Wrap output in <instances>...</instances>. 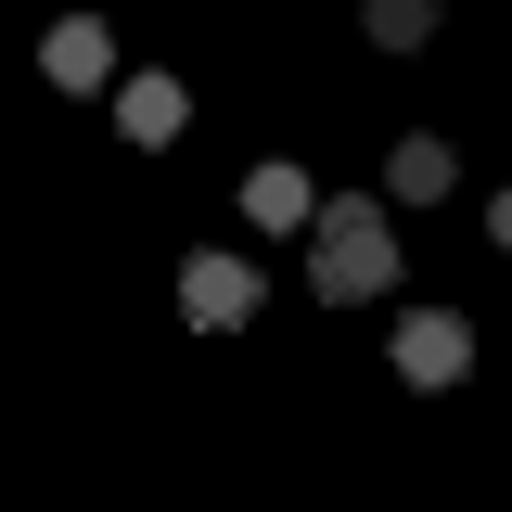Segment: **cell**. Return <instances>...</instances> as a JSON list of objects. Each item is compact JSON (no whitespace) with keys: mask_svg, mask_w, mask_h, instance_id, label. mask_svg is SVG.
<instances>
[{"mask_svg":"<svg viewBox=\"0 0 512 512\" xmlns=\"http://www.w3.org/2000/svg\"><path fill=\"white\" fill-rule=\"evenodd\" d=\"M397 282V218H384L372 192H333L308 218V295H333V308H359V295H384Z\"/></svg>","mask_w":512,"mask_h":512,"instance_id":"cell-1","label":"cell"},{"mask_svg":"<svg viewBox=\"0 0 512 512\" xmlns=\"http://www.w3.org/2000/svg\"><path fill=\"white\" fill-rule=\"evenodd\" d=\"M180 320H192V333L256 320V256H192V269H180Z\"/></svg>","mask_w":512,"mask_h":512,"instance_id":"cell-2","label":"cell"},{"mask_svg":"<svg viewBox=\"0 0 512 512\" xmlns=\"http://www.w3.org/2000/svg\"><path fill=\"white\" fill-rule=\"evenodd\" d=\"M397 372H410V384H461V372H474V333H461L448 308H410V320H397Z\"/></svg>","mask_w":512,"mask_h":512,"instance_id":"cell-3","label":"cell"},{"mask_svg":"<svg viewBox=\"0 0 512 512\" xmlns=\"http://www.w3.org/2000/svg\"><path fill=\"white\" fill-rule=\"evenodd\" d=\"M39 64H52V90H103V77H116V39H103V13H64L52 39H39Z\"/></svg>","mask_w":512,"mask_h":512,"instance_id":"cell-4","label":"cell"},{"mask_svg":"<svg viewBox=\"0 0 512 512\" xmlns=\"http://www.w3.org/2000/svg\"><path fill=\"white\" fill-rule=\"evenodd\" d=\"M244 218H256V231H308V218H320L308 167H282V154H256V167H244Z\"/></svg>","mask_w":512,"mask_h":512,"instance_id":"cell-5","label":"cell"},{"mask_svg":"<svg viewBox=\"0 0 512 512\" xmlns=\"http://www.w3.org/2000/svg\"><path fill=\"white\" fill-rule=\"evenodd\" d=\"M448 180H461V154H448L436 128H410V141H397V154H384V192H397V205H436Z\"/></svg>","mask_w":512,"mask_h":512,"instance_id":"cell-6","label":"cell"},{"mask_svg":"<svg viewBox=\"0 0 512 512\" xmlns=\"http://www.w3.org/2000/svg\"><path fill=\"white\" fill-rule=\"evenodd\" d=\"M180 116H192L180 77H128V90H116V128H128V141H180Z\"/></svg>","mask_w":512,"mask_h":512,"instance_id":"cell-7","label":"cell"},{"mask_svg":"<svg viewBox=\"0 0 512 512\" xmlns=\"http://www.w3.org/2000/svg\"><path fill=\"white\" fill-rule=\"evenodd\" d=\"M372 39L384 52H423L436 39V0H372Z\"/></svg>","mask_w":512,"mask_h":512,"instance_id":"cell-8","label":"cell"},{"mask_svg":"<svg viewBox=\"0 0 512 512\" xmlns=\"http://www.w3.org/2000/svg\"><path fill=\"white\" fill-rule=\"evenodd\" d=\"M487 231H500V244H512V192H487Z\"/></svg>","mask_w":512,"mask_h":512,"instance_id":"cell-9","label":"cell"}]
</instances>
